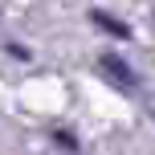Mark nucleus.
Returning a JSON list of instances; mask_svg holds the SVG:
<instances>
[{
  "label": "nucleus",
  "instance_id": "obj_1",
  "mask_svg": "<svg viewBox=\"0 0 155 155\" xmlns=\"http://www.w3.org/2000/svg\"><path fill=\"white\" fill-rule=\"evenodd\" d=\"M98 70L106 74L110 82H114V86H123L127 94H135V90H139V78H135V70H131V65L123 61V57H114V53H102V61H98Z\"/></svg>",
  "mask_w": 155,
  "mask_h": 155
},
{
  "label": "nucleus",
  "instance_id": "obj_2",
  "mask_svg": "<svg viewBox=\"0 0 155 155\" xmlns=\"http://www.w3.org/2000/svg\"><path fill=\"white\" fill-rule=\"evenodd\" d=\"M94 21H98L106 33H114V37H131V29H127V25H118L114 16H106V12H94Z\"/></svg>",
  "mask_w": 155,
  "mask_h": 155
}]
</instances>
